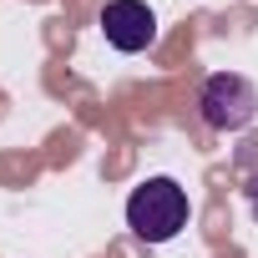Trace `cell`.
<instances>
[{
    "label": "cell",
    "mask_w": 258,
    "mask_h": 258,
    "mask_svg": "<svg viewBox=\"0 0 258 258\" xmlns=\"http://www.w3.org/2000/svg\"><path fill=\"white\" fill-rule=\"evenodd\" d=\"M101 36L121 56H137L157 41V16L147 0H106L101 6Z\"/></svg>",
    "instance_id": "cell-3"
},
{
    "label": "cell",
    "mask_w": 258,
    "mask_h": 258,
    "mask_svg": "<svg viewBox=\"0 0 258 258\" xmlns=\"http://www.w3.org/2000/svg\"><path fill=\"white\" fill-rule=\"evenodd\" d=\"M243 198H248V213H253V218H258V172H253V177H248V187H243Z\"/></svg>",
    "instance_id": "cell-4"
},
{
    "label": "cell",
    "mask_w": 258,
    "mask_h": 258,
    "mask_svg": "<svg viewBox=\"0 0 258 258\" xmlns=\"http://www.w3.org/2000/svg\"><path fill=\"white\" fill-rule=\"evenodd\" d=\"M198 111L213 132H243L258 116V86L238 71H213L198 91Z\"/></svg>",
    "instance_id": "cell-2"
},
{
    "label": "cell",
    "mask_w": 258,
    "mask_h": 258,
    "mask_svg": "<svg viewBox=\"0 0 258 258\" xmlns=\"http://www.w3.org/2000/svg\"><path fill=\"white\" fill-rule=\"evenodd\" d=\"M187 192L172 177H147L142 187H132L126 198V228H132L142 243H172L187 228Z\"/></svg>",
    "instance_id": "cell-1"
}]
</instances>
